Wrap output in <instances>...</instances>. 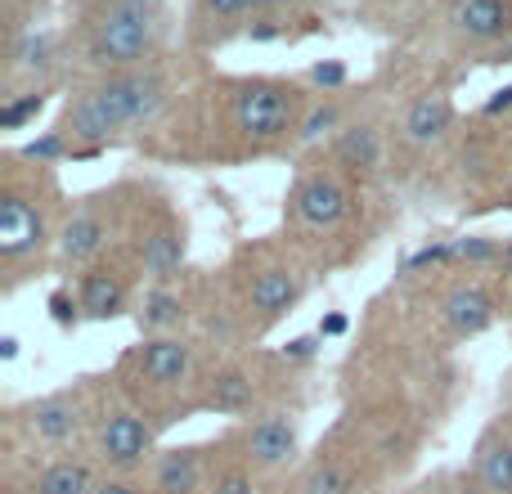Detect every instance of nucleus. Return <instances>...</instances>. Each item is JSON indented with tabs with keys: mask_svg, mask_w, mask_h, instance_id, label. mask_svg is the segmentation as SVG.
<instances>
[{
	"mask_svg": "<svg viewBox=\"0 0 512 494\" xmlns=\"http://www.w3.org/2000/svg\"><path fill=\"white\" fill-rule=\"evenodd\" d=\"M198 481H203V468H198L194 450H171L158 459V494H194Z\"/></svg>",
	"mask_w": 512,
	"mask_h": 494,
	"instance_id": "obj_19",
	"label": "nucleus"
},
{
	"mask_svg": "<svg viewBox=\"0 0 512 494\" xmlns=\"http://www.w3.org/2000/svg\"><path fill=\"white\" fill-rule=\"evenodd\" d=\"M283 355H288V360H310V355H315V337H297V342H288Z\"/></svg>",
	"mask_w": 512,
	"mask_h": 494,
	"instance_id": "obj_34",
	"label": "nucleus"
},
{
	"mask_svg": "<svg viewBox=\"0 0 512 494\" xmlns=\"http://www.w3.org/2000/svg\"><path fill=\"white\" fill-rule=\"evenodd\" d=\"M454 126V104L445 95H423L409 104L405 113V126H400V135H405L409 149H432V144L445 140V131Z\"/></svg>",
	"mask_w": 512,
	"mask_h": 494,
	"instance_id": "obj_10",
	"label": "nucleus"
},
{
	"mask_svg": "<svg viewBox=\"0 0 512 494\" xmlns=\"http://www.w3.org/2000/svg\"><path fill=\"white\" fill-rule=\"evenodd\" d=\"M230 117L234 131L248 135V140H283L288 131L301 126V99L283 81H248V86L234 90Z\"/></svg>",
	"mask_w": 512,
	"mask_h": 494,
	"instance_id": "obj_2",
	"label": "nucleus"
},
{
	"mask_svg": "<svg viewBox=\"0 0 512 494\" xmlns=\"http://www.w3.org/2000/svg\"><path fill=\"white\" fill-rule=\"evenodd\" d=\"M477 481L486 494H512V441L508 436H490V441L481 445Z\"/></svg>",
	"mask_w": 512,
	"mask_h": 494,
	"instance_id": "obj_18",
	"label": "nucleus"
},
{
	"mask_svg": "<svg viewBox=\"0 0 512 494\" xmlns=\"http://www.w3.org/2000/svg\"><path fill=\"white\" fill-rule=\"evenodd\" d=\"M0 355H5V360H14V355H18V342H14V337H5V342H0Z\"/></svg>",
	"mask_w": 512,
	"mask_h": 494,
	"instance_id": "obj_39",
	"label": "nucleus"
},
{
	"mask_svg": "<svg viewBox=\"0 0 512 494\" xmlns=\"http://www.w3.org/2000/svg\"><path fill=\"white\" fill-rule=\"evenodd\" d=\"M504 270H508V274H512V243H508V247H504Z\"/></svg>",
	"mask_w": 512,
	"mask_h": 494,
	"instance_id": "obj_41",
	"label": "nucleus"
},
{
	"mask_svg": "<svg viewBox=\"0 0 512 494\" xmlns=\"http://www.w3.org/2000/svg\"><path fill=\"white\" fill-rule=\"evenodd\" d=\"M454 27L472 41H499L512 32V0H459Z\"/></svg>",
	"mask_w": 512,
	"mask_h": 494,
	"instance_id": "obj_12",
	"label": "nucleus"
},
{
	"mask_svg": "<svg viewBox=\"0 0 512 494\" xmlns=\"http://www.w3.org/2000/svg\"><path fill=\"white\" fill-rule=\"evenodd\" d=\"M180 315H185V306H180V297H176V292H167V288H153L149 297H144V306H140V328H149V333H158V328L180 324Z\"/></svg>",
	"mask_w": 512,
	"mask_h": 494,
	"instance_id": "obj_22",
	"label": "nucleus"
},
{
	"mask_svg": "<svg viewBox=\"0 0 512 494\" xmlns=\"http://www.w3.org/2000/svg\"><path fill=\"white\" fill-rule=\"evenodd\" d=\"M41 108H45V95H23V99H14V104H5L0 108V131H18V126H27Z\"/></svg>",
	"mask_w": 512,
	"mask_h": 494,
	"instance_id": "obj_25",
	"label": "nucleus"
},
{
	"mask_svg": "<svg viewBox=\"0 0 512 494\" xmlns=\"http://www.w3.org/2000/svg\"><path fill=\"white\" fill-rule=\"evenodd\" d=\"M252 400H256V387L243 369L216 373L212 387H207V405L221 409V414H243V409H252Z\"/></svg>",
	"mask_w": 512,
	"mask_h": 494,
	"instance_id": "obj_20",
	"label": "nucleus"
},
{
	"mask_svg": "<svg viewBox=\"0 0 512 494\" xmlns=\"http://www.w3.org/2000/svg\"><path fill=\"white\" fill-rule=\"evenodd\" d=\"M135 364H140V378L149 387H158V391L185 387L189 373H194V346L180 342V337H153V342L140 346Z\"/></svg>",
	"mask_w": 512,
	"mask_h": 494,
	"instance_id": "obj_5",
	"label": "nucleus"
},
{
	"mask_svg": "<svg viewBox=\"0 0 512 494\" xmlns=\"http://www.w3.org/2000/svg\"><path fill=\"white\" fill-rule=\"evenodd\" d=\"M355 481L342 463H315V468L301 477V494H351Z\"/></svg>",
	"mask_w": 512,
	"mask_h": 494,
	"instance_id": "obj_23",
	"label": "nucleus"
},
{
	"mask_svg": "<svg viewBox=\"0 0 512 494\" xmlns=\"http://www.w3.org/2000/svg\"><path fill=\"white\" fill-rule=\"evenodd\" d=\"M77 310H81V301H72L68 292H54V297H50V315H54V324H72V319H77Z\"/></svg>",
	"mask_w": 512,
	"mask_h": 494,
	"instance_id": "obj_30",
	"label": "nucleus"
},
{
	"mask_svg": "<svg viewBox=\"0 0 512 494\" xmlns=\"http://www.w3.org/2000/svg\"><path fill=\"white\" fill-rule=\"evenodd\" d=\"M99 481L90 477V468L86 463H77V459H63V463H50V468L36 477V494H95Z\"/></svg>",
	"mask_w": 512,
	"mask_h": 494,
	"instance_id": "obj_21",
	"label": "nucleus"
},
{
	"mask_svg": "<svg viewBox=\"0 0 512 494\" xmlns=\"http://www.w3.org/2000/svg\"><path fill=\"white\" fill-rule=\"evenodd\" d=\"M68 153H72V144H68V135H63V131L45 135V140L23 144V158L27 162H54V158H68Z\"/></svg>",
	"mask_w": 512,
	"mask_h": 494,
	"instance_id": "obj_26",
	"label": "nucleus"
},
{
	"mask_svg": "<svg viewBox=\"0 0 512 494\" xmlns=\"http://www.w3.org/2000/svg\"><path fill=\"white\" fill-rule=\"evenodd\" d=\"M324 333H346V319H342V315H333V319H324Z\"/></svg>",
	"mask_w": 512,
	"mask_h": 494,
	"instance_id": "obj_38",
	"label": "nucleus"
},
{
	"mask_svg": "<svg viewBox=\"0 0 512 494\" xmlns=\"http://www.w3.org/2000/svg\"><path fill=\"white\" fill-rule=\"evenodd\" d=\"M243 450L256 468H279L297 454V423L288 414H265L243 432Z\"/></svg>",
	"mask_w": 512,
	"mask_h": 494,
	"instance_id": "obj_7",
	"label": "nucleus"
},
{
	"mask_svg": "<svg viewBox=\"0 0 512 494\" xmlns=\"http://www.w3.org/2000/svg\"><path fill=\"white\" fill-rule=\"evenodd\" d=\"M95 494H140V490H135L131 481H99Z\"/></svg>",
	"mask_w": 512,
	"mask_h": 494,
	"instance_id": "obj_35",
	"label": "nucleus"
},
{
	"mask_svg": "<svg viewBox=\"0 0 512 494\" xmlns=\"http://www.w3.org/2000/svg\"><path fill=\"white\" fill-rule=\"evenodd\" d=\"M297 297H301V283H297V274L283 270V265H270V270H261L248 283V306L261 319H279L283 310L297 306Z\"/></svg>",
	"mask_w": 512,
	"mask_h": 494,
	"instance_id": "obj_11",
	"label": "nucleus"
},
{
	"mask_svg": "<svg viewBox=\"0 0 512 494\" xmlns=\"http://www.w3.org/2000/svg\"><path fill=\"white\" fill-rule=\"evenodd\" d=\"M504 108H512V86H508V90H499V95L490 99V104H486V113H504Z\"/></svg>",
	"mask_w": 512,
	"mask_h": 494,
	"instance_id": "obj_36",
	"label": "nucleus"
},
{
	"mask_svg": "<svg viewBox=\"0 0 512 494\" xmlns=\"http://www.w3.org/2000/svg\"><path fill=\"white\" fill-rule=\"evenodd\" d=\"M95 99H99V108H104L113 135H117V131H126V126H144L162 113V104H167V81H162L158 72H144V68L113 72L108 81L95 86Z\"/></svg>",
	"mask_w": 512,
	"mask_h": 494,
	"instance_id": "obj_3",
	"label": "nucleus"
},
{
	"mask_svg": "<svg viewBox=\"0 0 512 494\" xmlns=\"http://www.w3.org/2000/svg\"><path fill=\"white\" fill-rule=\"evenodd\" d=\"M45 243V221L23 194H5L0 198V252L14 261L27 256Z\"/></svg>",
	"mask_w": 512,
	"mask_h": 494,
	"instance_id": "obj_8",
	"label": "nucleus"
},
{
	"mask_svg": "<svg viewBox=\"0 0 512 494\" xmlns=\"http://www.w3.org/2000/svg\"><path fill=\"white\" fill-rule=\"evenodd\" d=\"M310 77H315V86H328V90H333V86H342V81H346V68H342V63H319Z\"/></svg>",
	"mask_w": 512,
	"mask_h": 494,
	"instance_id": "obj_32",
	"label": "nucleus"
},
{
	"mask_svg": "<svg viewBox=\"0 0 512 494\" xmlns=\"http://www.w3.org/2000/svg\"><path fill=\"white\" fill-rule=\"evenodd\" d=\"M77 423H81L77 405L63 400V396H50V400H41V405L27 409V432H32L36 441H50V445L68 441V436L77 432Z\"/></svg>",
	"mask_w": 512,
	"mask_h": 494,
	"instance_id": "obj_14",
	"label": "nucleus"
},
{
	"mask_svg": "<svg viewBox=\"0 0 512 494\" xmlns=\"http://www.w3.org/2000/svg\"><path fill=\"white\" fill-rule=\"evenodd\" d=\"M77 301H81V315L113 319V315H122V306H126V288L113 270H90L86 279H81Z\"/></svg>",
	"mask_w": 512,
	"mask_h": 494,
	"instance_id": "obj_13",
	"label": "nucleus"
},
{
	"mask_svg": "<svg viewBox=\"0 0 512 494\" xmlns=\"http://www.w3.org/2000/svg\"><path fill=\"white\" fill-rule=\"evenodd\" d=\"M212 494H252V477L243 468H230V472H221V477H216Z\"/></svg>",
	"mask_w": 512,
	"mask_h": 494,
	"instance_id": "obj_29",
	"label": "nucleus"
},
{
	"mask_svg": "<svg viewBox=\"0 0 512 494\" xmlns=\"http://www.w3.org/2000/svg\"><path fill=\"white\" fill-rule=\"evenodd\" d=\"M333 126H337V108L324 104V108H315V113H306V122L297 126V140H301V144H315L319 135H328Z\"/></svg>",
	"mask_w": 512,
	"mask_h": 494,
	"instance_id": "obj_27",
	"label": "nucleus"
},
{
	"mask_svg": "<svg viewBox=\"0 0 512 494\" xmlns=\"http://www.w3.org/2000/svg\"><path fill=\"white\" fill-rule=\"evenodd\" d=\"M441 319L459 337H477V333H486V328L495 324V297H490L481 283H459V288L445 292Z\"/></svg>",
	"mask_w": 512,
	"mask_h": 494,
	"instance_id": "obj_9",
	"label": "nucleus"
},
{
	"mask_svg": "<svg viewBox=\"0 0 512 494\" xmlns=\"http://www.w3.org/2000/svg\"><path fill=\"white\" fill-rule=\"evenodd\" d=\"M207 9H212L216 18H234V14H243V9L252 5V0H203Z\"/></svg>",
	"mask_w": 512,
	"mask_h": 494,
	"instance_id": "obj_33",
	"label": "nucleus"
},
{
	"mask_svg": "<svg viewBox=\"0 0 512 494\" xmlns=\"http://www.w3.org/2000/svg\"><path fill=\"white\" fill-rule=\"evenodd\" d=\"M454 256H459V247L432 243V247H423V252L409 256V270H423V265H445V261H454Z\"/></svg>",
	"mask_w": 512,
	"mask_h": 494,
	"instance_id": "obj_28",
	"label": "nucleus"
},
{
	"mask_svg": "<svg viewBox=\"0 0 512 494\" xmlns=\"http://www.w3.org/2000/svg\"><path fill=\"white\" fill-rule=\"evenodd\" d=\"M346 207H351V198H346L342 180L324 176V171L306 176L297 185V194H292V212H297V221L315 225V230H333V225H342Z\"/></svg>",
	"mask_w": 512,
	"mask_h": 494,
	"instance_id": "obj_6",
	"label": "nucleus"
},
{
	"mask_svg": "<svg viewBox=\"0 0 512 494\" xmlns=\"http://www.w3.org/2000/svg\"><path fill=\"white\" fill-rule=\"evenodd\" d=\"M274 5H283V0H252V9H274Z\"/></svg>",
	"mask_w": 512,
	"mask_h": 494,
	"instance_id": "obj_40",
	"label": "nucleus"
},
{
	"mask_svg": "<svg viewBox=\"0 0 512 494\" xmlns=\"http://www.w3.org/2000/svg\"><path fill=\"white\" fill-rule=\"evenodd\" d=\"M50 59H54V36H50V32H27V36H18V45H14V68L36 72V68H50Z\"/></svg>",
	"mask_w": 512,
	"mask_h": 494,
	"instance_id": "obj_24",
	"label": "nucleus"
},
{
	"mask_svg": "<svg viewBox=\"0 0 512 494\" xmlns=\"http://www.w3.org/2000/svg\"><path fill=\"white\" fill-rule=\"evenodd\" d=\"M333 158L346 171H373L382 162V135L373 126H351L333 140Z\"/></svg>",
	"mask_w": 512,
	"mask_h": 494,
	"instance_id": "obj_16",
	"label": "nucleus"
},
{
	"mask_svg": "<svg viewBox=\"0 0 512 494\" xmlns=\"http://www.w3.org/2000/svg\"><path fill=\"white\" fill-rule=\"evenodd\" d=\"M99 454H104L108 468H140L144 459L153 454V432L144 418L135 414H108L104 427H99Z\"/></svg>",
	"mask_w": 512,
	"mask_h": 494,
	"instance_id": "obj_4",
	"label": "nucleus"
},
{
	"mask_svg": "<svg viewBox=\"0 0 512 494\" xmlns=\"http://www.w3.org/2000/svg\"><path fill=\"white\" fill-rule=\"evenodd\" d=\"M180 261H185V234H180L176 225H162V230H153L149 239H144V274H149V279L176 274Z\"/></svg>",
	"mask_w": 512,
	"mask_h": 494,
	"instance_id": "obj_17",
	"label": "nucleus"
},
{
	"mask_svg": "<svg viewBox=\"0 0 512 494\" xmlns=\"http://www.w3.org/2000/svg\"><path fill=\"white\" fill-rule=\"evenodd\" d=\"M153 5L149 0H113L99 14L95 36H90V59L99 68L131 72L144 54L153 50Z\"/></svg>",
	"mask_w": 512,
	"mask_h": 494,
	"instance_id": "obj_1",
	"label": "nucleus"
},
{
	"mask_svg": "<svg viewBox=\"0 0 512 494\" xmlns=\"http://www.w3.org/2000/svg\"><path fill=\"white\" fill-rule=\"evenodd\" d=\"M279 36V27H252V41H274Z\"/></svg>",
	"mask_w": 512,
	"mask_h": 494,
	"instance_id": "obj_37",
	"label": "nucleus"
},
{
	"mask_svg": "<svg viewBox=\"0 0 512 494\" xmlns=\"http://www.w3.org/2000/svg\"><path fill=\"white\" fill-rule=\"evenodd\" d=\"M454 247H459L463 261H490V256H499V247L486 243V239H463V243H454Z\"/></svg>",
	"mask_w": 512,
	"mask_h": 494,
	"instance_id": "obj_31",
	"label": "nucleus"
},
{
	"mask_svg": "<svg viewBox=\"0 0 512 494\" xmlns=\"http://www.w3.org/2000/svg\"><path fill=\"white\" fill-rule=\"evenodd\" d=\"M104 243H108V225L99 221V216L81 212V216H72V221L63 225L59 256H63V261H72V265H81V261H90V256H95Z\"/></svg>",
	"mask_w": 512,
	"mask_h": 494,
	"instance_id": "obj_15",
	"label": "nucleus"
}]
</instances>
